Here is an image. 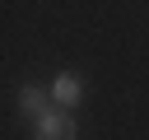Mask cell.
Masks as SVG:
<instances>
[{"label": "cell", "mask_w": 149, "mask_h": 140, "mask_svg": "<svg viewBox=\"0 0 149 140\" xmlns=\"http://www.w3.org/2000/svg\"><path fill=\"white\" fill-rule=\"evenodd\" d=\"M19 107L37 121L42 112H51V93H47V89H37V84H23V89H19Z\"/></svg>", "instance_id": "3"}, {"label": "cell", "mask_w": 149, "mask_h": 140, "mask_svg": "<svg viewBox=\"0 0 149 140\" xmlns=\"http://www.w3.org/2000/svg\"><path fill=\"white\" fill-rule=\"evenodd\" d=\"M79 98H84V79L74 75V70H65V75H56V84H51V103L56 107H79Z\"/></svg>", "instance_id": "2"}, {"label": "cell", "mask_w": 149, "mask_h": 140, "mask_svg": "<svg viewBox=\"0 0 149 140\" xmlns=\"http://www.w3.org/2000/svg\"><path fill=\"white\" fill-rule=\"evenodd\" d=\"M33 135H37V140H74V117H70V107L42 112V117L33 121Z\"/></svg>", "instance_id": "1"}]
</instances>
